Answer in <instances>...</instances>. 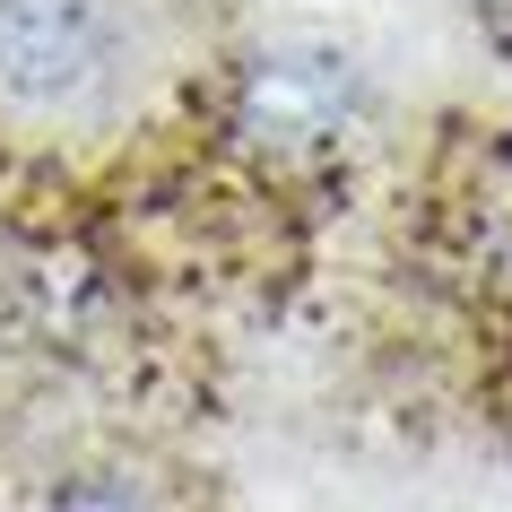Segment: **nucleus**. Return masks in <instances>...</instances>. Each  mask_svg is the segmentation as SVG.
Returning <instances> with one entry per match:
<instances>
[{"mask_svg": "<svg viewBox=\"0 0 512 512\" xmlns=\"http://www.w3.org/2000/svg\"><path fill=\"white\" fill-rule=\"evenodd\" d=\"M365 122V70L330 44H270L226 79V148L252 174L304 183L356 148Z\"/></svg>", "mask_w": 512, "mask_h": 512, "instance_id": "1", "label": "nucleus"}, {"mask_svg": "<svg viewBox=\"0 0 512 512\" xmlns=\"http://www.w3.org/2000/svg\"><path fill=\"white\" fill-rule=\"evenodd\" d=\"M113 70H122L113 0H0V96L9 105H87Z\"/></svg>", "mask_w": 512, "mask_h": 512, "instance_id": "2", "label": "nucleus"}, {"mask_svg": "<svg viewBox=\"0 0 512 512\" xmlns=\"http://www.w3.org/2000/svg\"><path fill=\"white\" fill-rule=\"evenodd\" d=\"M44 512H183V495L148 460H87L44 495Z\"/></svg>", "mask_w": 512, "mask_h": 512, "instance_id": "3", "label": "nucleus"}, {"mask_svg": "<svg viewBox=\"0 0 512 512\" xmlns=\"http://www.w3.org/2000/svg\"><path fill=\"white\" fill-rule=\"evenodd\" d=\"M478 9H486V18H495V27H512V0H478Z\"/></svg>", "mask_w": 512, "mask_h": 512, "instance_id": "4", "label": "nucleus"}]
</instances>
